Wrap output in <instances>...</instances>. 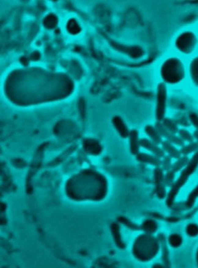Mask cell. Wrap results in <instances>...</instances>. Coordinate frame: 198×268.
Wrapping results in <instances>:
<instances>
[{"instance_id":"cell-3","label":"cell","mask_w":198,"mask_h":268,"mask_svg":"<svg viewBox=\"0 0 198 268\" xmlns=\"http://www.w3.org/2000/svg\"><path fill=\"white\" fill-rule=\"evenodd\" d=\"M145 228L146 230H147L148 232H153L156 230L157 226L154 222L152 221H149L146 223Z\"/></svg>"},{"instance_id":"cell-2","label":"cell","mask_w":198,"mask_h":268,"mask_svg":"<svg viewBox=\"0 0 198 268\" xmlns=\"http://www.w3.org/2000/svg\"><path fill=\"white\" fill-rule=\"evenodd\" d=\"M187 233L190 236H196L198 234V227L195 224H190L187 227Z\"/></svg>"},{"instance_id":"cell-4","label":"cell","mask_w":198,"mask_h":268,"mask_svg":"<svg viewBox=\"0 0 198 268\" xmlns=\"http://www.w3.org/2000/svg\"><path fill=\"white\" fill-rule=\"evenodd\" d=\"M197 259H198V256H197Z\"/></svg>"},{"instance_id":"cell-1","label":"cell","mask_w":198,"mask_h":268,"mask_svg":"<svg viewBox=\"0 0 198 268\" xmlns=\"http://www.w3.org/2000/svg\"><path fill=\"white\" fill-rule=\"evenodd\" d=\"M170 243L173 247H178L181 244L182 239L177 235H173L170 238Z\"/></svg>"}]
</instances>
